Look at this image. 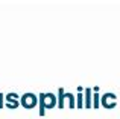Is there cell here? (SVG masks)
Here are the masks:
<instances>
[{
	"label": "cell",
	"instance_id": "1",
	"mask_svg": "<svg viewBox=\"0 0 120 119\" xmlns=\"http://www.w3.org/2000/svg\"><path fill=\"white\" fill-rule=\"evenodd\" d=\"M38 99H40V116H44L46 108H52L56 104V96L53 93H40Z\"/></svg>",
	"mask_w": 120,
	"mask_h": 119
},
{
	"label": "cell",
	"instance_id": "2",
	"mask_svg": "<svg viewBox=\"0 0 120 119\" xmlns=\"http://www.w3.org/2000/svg\"><path fill=\"white\" fill-rule=\"evenodd\" d=\"M37 101H38V98H37L34 93H30V92H27V93H24V95H21V98H20V104H21V107H24V108H34L37 105Z\"/></svg>",
	"mask_w": 120,
	"mask_h": 119
},
{
	"label": "cell",
	"instance_id": "3",
	"mask_svg": "<svg viewBox=\"0 0 120 119\" xmlns=\"http://www.w3.org/2000/svg\"><path fill=\"white\" fill-rule=\"evenodd\" d=\"M5 99H6V107L8 108H17L20 105V96L17 93H8L5 96Z\"/></svg>",
	"mask_w": 120,
	"mask_h": 119
},
{
	"label": "cell",
	"instance_id": "4",
	"mask_svg": "<svg viewBox=\"0 0 120 119\" xmlns=\"http://www.w3.org/2000/svg\"><path fill=\"white\" fill-rule=\"evenodd\" d=\"M116 104H117V96L114 93H106L102 96V105L105 108H112Z\"/></svg>",
	"mask_w": 120,
	"mask_h": 119
},
{
	"label": "cell",
	"instance_id": "5",
	"mask_svg": "<svg viewBox=\"0 0 120 119\" xmlns=\"http://www.w3.org/2000/svg\"><path fill=\"white\" fill-rule=\"evenodd\" d=\"M84 93H85V104H84V108H91L93 107V95H91V93H93V90L91 89H85L84 90Z\"/></svg>",
	"mask_w": 120,
	"mask_h": 119
},
{
	"label": "cell",
	"instance_id": "6",
	"mask_svg": "<svg viewBox=\"0 0 120 119\" xmlns=\"http://www.w3.org/2000/svg\"><path fill=\"white\" fill-rule=\"evenodd\" d=\"M64 101H65V90L61 87L58 90V107L59 108H64Z\"/></svg>",
	"mask_w": 120,
	"mask_h": 119
},
{
	"label": "cell",
	"instance_id": "7",
	"mask_svg": "<svg viewBox=\"0 0 120 119\" xmlns=\"http://www.w3.org/2000/svg\"><path fill=\"white\" fill-rule=\"evenodd\" d=\"M65 101H68L70 108H75V96L71 93H65Z\"/></svg>",
	"mask_w": 120,
	"mask_h": 119
},
{
	"label": "cell",
	"instance_id": "8",
	"mask_svg": "<svg viewBox=\"0 0 120 119\" xmlns=\"http://www.w3.org/2000/svg\"><path fill=\"white\" fill-rule=\"evenodd\" d=\"M79 90V95H78V108H84V104H82V89L78 87Z\"/></svg>",
	"mask_w": 120,
	"mask_h": 119
},
{
	"label": "cell",
	"instance_id": "9",
	"mask_svg": "<svg viewBox=\"0 0 120 119\" xmlns=\"http://www.w3.org/2000/svg\"><path fill=\"white\" fill-rule=\"evenodd\" d=\"M3 99H5V96L0 93V108H3Z\"/></svg>",
	"mask_w": 120,
	"mask_h": 119
}]
</instances>
